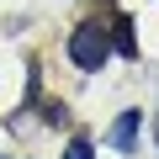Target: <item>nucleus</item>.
Returning a JSON list of instances; mask_svg holds the SVG:
<instances>
[{
    "label": "nucleus",
    "mask_w": 159,
    "mask_h": 159,
    "mask_svg": "<svg viewBox=\"0 0 159 159\" xmlns=\"http://www.w3.org/2000/svg\"><path fill=\"white\" fill-rule=\"evenodd\" d=\"M106 53H111V43H106V32H101L96 21H90V27H80V32L69 37V58L85 69V74H90V69H101V64H106Z\"/></svg>",
    "instance_id": "obj_1"
},
{
    "label": "nucleus",
    "mask_w": 159,
    "mask_h": 159,
    "mask_svg": "<svg viewBox=\"0 0 159 159\" xmlns=\"http://www.w3.org/2000/svg\"><path fill=\"white\" fill-rule=\"evenodd\" d=\"M138 127H143V117L127 106V111L111 122V148H133V143H138Z\"/></svg>",
    "instance_id": "obj_2"
},
{
    "label": "nucleus",
    "mask_w": 159,
    "mask_h": 159,
    "mask_svg": "<svg viewBox=\"0 0 159 159\" xmlns=\"http://www.w3.org/2000/svg\"><path fill=\"white\" fill-rule=\"evenodd\" d=\"M64 159H96V148H90V143H85V138H74V143H69V148H64Z\"/></svg>",
    "instance_id": "obj_3"
},
{
    "label": "nucleus",
    "mask_w": 159,
    "mask_h": 159,
    "mask_svg": "<svg viewBox=\"0 0 159 159\" xmlns=\"http://www.w3.org/2000/svg\"><path fill=\"white\" fill-rule=\"evenodd\" d=\"M154 133H159V122H154Z\"/></svg>",
    "instance_id": "obj_4"
}]
</instances>
